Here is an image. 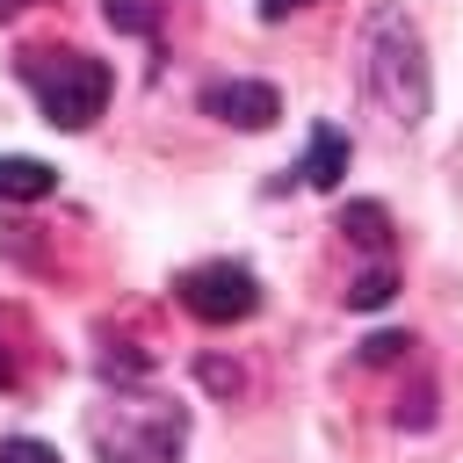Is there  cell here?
I'll return each mask as SVG.
<instances>
[{
    "mask_svg": "<svg viewBox=\"0 0 463 463\" xmlns=\"http://www.w3.org/2000/svg\"><path fill=\"white\" fill-rule=\"evenodd\" d=\"M87 441H94L101 463H181V449H188V405L166 398V391L123 383V391H109L94 405Z\"/></svg>",
    "mask_w": 463,
    "mask_h": 463,
    "instance_id": "2",
    "label": "cell"
},
{
    "mask_svg": "<svg viewBox=\"0 0 463 463\" xmlns=\"http://www.w3.org/2000/svg\"><path fill=\"white\" fill-rule=\"evenodd\" d=\"M0 463H58V449L36 441V434H7V441H0Z\"/></svg>",
    "mask_w": 463,
    "mask_h": 463,
    "instance_id": "10",
    "label": "cell"
},
{
    "mask_svg": "<svg viewBox=\"0 0 463 463\" xmlns=\"http://www.w3.org/2000/svg\"><path fill=\"white\" fill-rule=\"evenodd\" d=\"M58 188V174L29 152H0V203H43Z\"/></svg>",
    "mask_w": 463,
    "mask_h": 463,
    "instance_id": "7",
    "label": "cell"
},
{
    "mask_svg": "<svg viewBox=\"0 0 463 463\" xmlns=\"http://www.w3.org/2000/svg\"><path fill=\"white\" fill-rule=\"evenodd\" d=\"M391 289H398V275H391V268H362V275H354V289H347V304H362V311H369V304H383Z\"/></svg>",
    "mask_w": 463,
    "mask_h": 463,
    "instance_id": "9",
    "label": "cell"
},
{
    "mask_svg": "<svg viewBox=\"0 0 463 463\" xmlns=\"http://www.w3.org/2000/svg\"><path fill=\"white\" fill-rule=\"evenodd\" d=\"M203 116H217L232 130H268L282 116V94L268 80H210L203 87Z\"/></svg>",
    "mask_w": 463,
    "mask_h": 463,
    "instance_id": "5",
    "label": "cell"
},
{
    "mask_svg": "<svg viewBox=\"0 0 463 463\" xmlns=\"http://www.w3.org/2000/svg\"><path fill=\"white\" fill-rule=\"evenodd\" d=\"M340 232L362 239V246H383V239H391V217H383L376 203H347V210H340Z\"/></svg>",
    "mask_w": 463,
    "mask_h": 463,
    "instance_id": "8",
    "label": "cell"
},
{
    "mask_svg": "<svg viewBox=\"0 0 463 463\" xmlns=\"http://www.w3.org/2000/svg\"><path fill=\"white\" fill-rule=\"evenodd\" d=\"M362 94L398 130H420L427 123V109H434V65H427L420 22L405 7H376L362 22Z\"/></svg>",
    "mask_w": 463,
    "mask_h": 463,
    "instance_id": "1",
    "label": "cell"
},
{
    "mask_svg": "<svg viewBox=\"0 0 463 463\" xmlns=\"http://www.w3.org/2000/svg\"><path fill=\"white\" fill-rule=\"evenodd\" d=\"M181 304H188L203 326H239V318H253L260 282H253V268H239V260H203V268L181 275Z\"/></svg>",
    "mask_w": 463,
    "mask_h": 463,
    "instance_id": "4",
    "label": "cell"
},
{
    "mask_svg": "<svg viewBox=\"0 0 463 463\" xmlns=\"http://www.w3.org/2000/svg\"><path fill=\"white\" fill-rule=\"evenodd\" d=\"M340 174H347V130L318 123V130H311V145H304V159L289 166V181H297V188H333Z\"/></svg>",
    "mask_w": 463,
    "mask_h": 463,
    "instance_id": "6",
    "label": "cell"
},
{
    "mask_svg": "<svg viewBox=\"0 0 463 463\" xmlns=\"http://www.w3.org/2000/svg\"><path fill=\"white\" fill-rule=\"evenodd\" d=\"M253 7H260L268 22H282V14H297V7H311V0H253Z\"/></svg>",
    "mask_w": 463,
    "mask_h": 463,
    "instance_id": "11",
    "label": "cell"
},
{
    "mask_svg": "<svg viewBox=\"0 0 463 463\" xmlns=\"http://www.w3.org/2000/svg\"><path fill=\"white\" fill-rule=\"evenodd\" d=\"M22 80H29L36 109H43L58 130H87V123H101V109H109V94H116L109 65L87 58V51H65V43L29 51V58H22Z\"/></svg>",
    "mask_w": 463,
    "mask_h": 463,
    "instance_id": "3",
    "label": "cell"
}]
</instances>
